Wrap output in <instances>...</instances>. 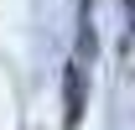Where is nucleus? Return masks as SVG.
Masks as SVG:
<instances>
[{
    "label": "nucleus",
    "mask_w": 135,
    "mask_h": 130,
    "mask_svg": "<svg viewBox=\"0 0 135 130\" xmlns=\"http://www.w3.org/2000/svg\"><path fill=\"white\" fill-rule=\"evenodd\" d=\"M62 104H68V125H78L83 120V73L78 68L62 73Z\"/></svg>",
    "instance_id": "f257e3e1"
}]
</instances>
